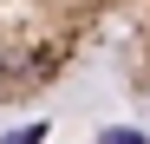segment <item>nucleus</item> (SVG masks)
I'll use <instances>...</instances> for the list:
<instances>
[{
  "mask_svg": "<svg viewBox=\"0 0 150 144\" xmlns=\"http://www.w3.org/2000/svg\"><path fill=\"white\" fill-rule=\"evenodd\" d=\"M79 79L150 98V0H0V111H26Z\"/></svg>",
  "mask_w": 150,
  "mask_h": 144,
  "instance_id": "1",
  "label": "nucleus"
}]
</instances>
